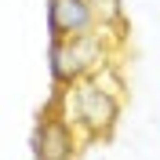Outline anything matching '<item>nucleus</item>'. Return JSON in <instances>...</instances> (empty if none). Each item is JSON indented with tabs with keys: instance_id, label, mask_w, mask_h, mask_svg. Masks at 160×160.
<instances>
[{
	"instance_id": "20e7f679",
	"label": "nucleus",
	"mask_w": 160,
	"mask_h": 160,
	"mask_svg": "<svg viewBox=\"0 0 160 160\" xmlns=\"http://www.w3.org/2000/svg\"><path fill=\"white\" fill-rule=\"evenodd\" d=\"M98 29L91 0H48V33L51 40H69Z\"/></svg>"
},
{
	"instance_id": "f03ea898",
	"label": "nucleus",
	"mask_w": 160,
	"mask_h": 160,
	"mask_svg": "<svg viewBox=\"0 0 160 160\" xmlns=\"http://www.w3.org/2000/svg\"><path fill=\"white\" fill-rule=\"evenodd\" d=\"M106 37L109 29H91L84 37H69V40H51L48 62H51V80L55 88H69L73 80L91 77L95 69H102L109 62V51H106Z\"/></svg>"
},
{
	"instance_id": "39448f33",
	"label": "nucleus",
	"mask_w": 160,
	"mask_h": 160,
	"mask_svg": "<svg viewBox=\"0 0 160 160\" xmlns=\"http://www.w3.org/2000/svg\"><path fill=\"white\" fill-rule=\"evenodd\" d=\"M91 8H95V18H98L102 29H120V26H124V8H120V0H91Z\"/></svg>"
},
{
	"instance_id": "f257e3e1",
	"label": "nucleus",
	"mask_w": 160,
	"mask_h": 160,
	"mask_svg": "<svg viewBox=\"0 0 160 160\" xmlns=\"http://www.w3.org/2000/svg\"><path fill=\"white\" fill-rule=\"evenodd\" d=\"M120 84L117 69L109 62L95 69L91 77H80L73 80L69 88H55V98L51 106L58 109V117L69 124L73 131H80L84 138H102L117 128V117H120Z\"/></svg>"
},
{
	"instance_id": "7ed1b4c3",
	"label": "nucleus",
	"mask_w": 160,
	"mask_h": 160,
	"mask_svg": "<svg viewBox=\"0 0 160 160\" xmlns=\"http://www.w3.org/2000/svg\"><path fill=\"white\" fill-rule=\"evenodd\" d=\"M33 153H37V160H73L77 157V131L58 117L55 106H48V113L37 120Z\"/></svg>"
}]
</instances>
